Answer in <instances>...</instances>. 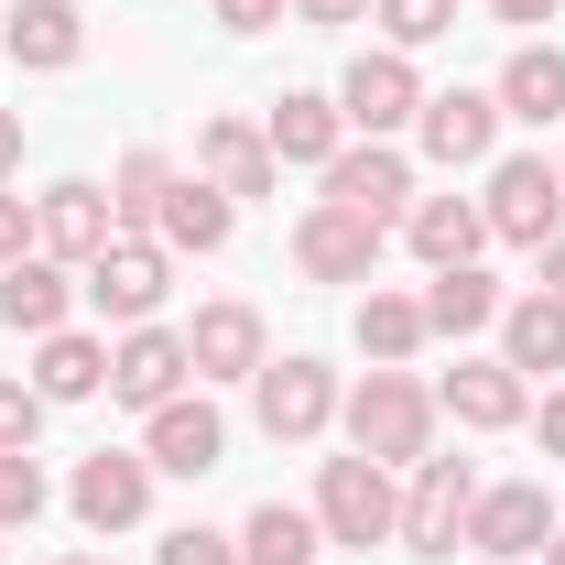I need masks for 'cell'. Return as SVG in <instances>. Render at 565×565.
<instances>
[{"instance_id": "cell-1", "label": "cell", "mask_w": 565, "mask_h": 565, "mask_svg": "<svg viewBox=\"0 0 565 565\" xmlns=\"http://www.w3.org/2000/svg\"><path fill=\"white\" fill-rule=\"evenodd\" d=\"M349 446L381 457V468H424L435 457V392H424L414 370H370L349 392Z\"/></svg>"}, {"instance_id": "cell-2", "label": "cell", "mask_w": 565, "mask_h": 565, "mask_svg": "<svg viewBox=\"0 0 565 565\" xmlns=\"http://www.w3.org/2000/svg\"><path fill=\"white\" fill-rule=\"evenodd\" d=\"M76 294H87L109 327H152V305L174 294V250H163V239H141V228H120V239L76 273Z\"/></svg>"}, {"instance_id": "cell-3", "label": "cell", "mask_w": 565, "mask_h": 565, "mask_svg": "<svg viewBox=\"0 0 565 565\" xmlns=\"http://www.w3.org/2000/svg\"><path fill=\"white\" fill-rule=\"evenodd\" d=\"M479 217H490V239H522V250L565 239V163H544V152H511V163H490V196H479Z\"/></svg>"}, {"instance_id": "cell-4", "label": "cell", "mask_w": 565, "mask_h": 565, "mask_svg": "<svg viewBox=\"0 0 565 565\" xmlns=\"http://www.w3.org/2000/svg\"><path fill=\"white\" fill-rule=\"evenodd\" d=\"M250 414H262L273 446H316L338 424V370L327 359H262L250 370Z\"/></svg>"}, {"instance_id": "cell-5", "label": "cell", "mask_w": 565, "mask_h": 565, "mask_svg": "<svg viewBox=\"0 0 565 565\" xmlns=\"http://www.w3.org/2000/svg\"><path fill=\"white\" fill-rule=\"evenodd\" d=\"M316 522H327V544H392V533H403L392 468H381V457H327V468H316Z\"/></svg>"}, {"instance_id": "cell-6", "label": "cell", "mask_w": 565, "mask_h": 565, "mask_svg": "<svg viewBox=\"0 0 565 565\" xmlns=\"http://www.w3.org/2000/svg\"><path fill=\"white\" fill-rule=\"evenodd\" d=\"M468 511H479V468H468V457H424L414 490H403V533H392V544L457 555V544H468Z\"/></svg>"}, {"instance_id": "cell-7", "label": "cell", "mask_w": 565, "mask_h": 565, "mask_svg": "<svg viewBox=\"0 0 565 565\" xmlns=\"http://www.w3.org/2000/svg\"><path fill=\"white\" fill-rule=\"evenodd\" d=\"M141 457H152V479H207L217 457H228V424H217L207 392H174V403H152L141 414Z\"/></svg>"}, {"instance_id": "cell-8", "label": "cell", "mask_w": 565, "mask_h": 565, "mask_svg": "<svg viewBox=\"0 0 565 565\" xmlns=\"http://www.w3.org/2000/svg\"><path fill=\"white\" fill-rule=\"evenodd\" d=\"M109 239H120V217H109V185H76V174H66V185H44V196H33V250H44V262L87 273Z\"/></svg>"}, {"instance_id": "cell-9", "label": "cell", "mask_w": 565, "mask_h": 565, "mask_svg": "<svg viewBox=\"0 0 565 565\" xmlns=\"http://www.w3.org/2000/svg\"><path fill=\"white\" fill-rule=\"evenodd\" d=\"M414 109H424V76H414V55H392V44L359 55V66L338 76V120H349L359 141H392Z\"/></svg>"}, {"instance_id": "cell-10", "label": "cell", "mask_w": 565, "mask_h": 565, "mask_svg": "<svg viewBox=\"0 0 565 565\" xmlns=\"http://www.w3.org/2000/svg\"><path fill=\"white\" fill-rule=\"evenodd\" d=\"M381 239H392L381 217L327 207V196H316V207H305V228H294V262H305L316 282H370V273H381Z\"/></svg>"}, {"instance_id": "cell-11", "label": "cell", "mask_w": 565, "mask_h": 565, "mask_svg": "<svg viewBox=\"0 0 565 565\" xmlns=\"http://www.w3.org/2000/svg\"><path fill=\"white\" fill-rule=\"evenodd\" d=\"M76 522H87V533H131L141 511H152V457H141V446H98V457H87V468H76Z\"/></svg>"}, {"instance_id": "cell-12", "label": "cell", "mask_w": 565, "mask_h": 565, "mask_svg": "<svg viewBox=\"0 0 565 565\" xmlns=\"http://www.w3.org/2000/svg\"><path fill=\"white\" fill-rule=\"evenodd\" d=\"M327 207H359V217H414V163L392 152V141H349L338 163H327Z\"/></svg>"}, {"instance_id": "cell-13", "label": "cell", "mask_w": 565, "mask_h": 565, "mask_svg": "<svg viewBox=\"0 0 565 565\" xmlns=\"http://www.w3.org/2000/svg\"><path fill=\"white\" fill-rule=\"evenodd\" d=\"M468 544L479 555H544L555 544V500H544V479H500V490H479V511H468Z\"/></svg>"}, {"instance_id": "cell-14", "label": "cell", "mask_w": 565, "mask_h": 565, "mask_svg": "<svg viewBox=\"0 0 565 565\" xmlns=\"http://www.w3.org/2000/svg\"><path fill=\"white\" fill-rule=\"evenodd\" d=\"M185 370H196V359H185L174 327H120V349H109V392H120L131 414H152V403L185 392Z\"/></svg>"}, {"instance_id": "cell-15", "label": "cell", "mask_w": 565, "mask_h": 565, "mask_svg": "<svg viewBox=\"0 0 565 565\" xmlns=\"http://www.w3.org/2000/svg\"><path fill=\"white\" fill-rule=\"evenodd\" d=\"M414 131H424V152L457 174V163H490V141H500V98L490 87H446V98H424L414 109Z\"/></svg>"}, {"instance_id": "cell-16", "label": "cell", "mask_w": 565, "mask_h": 565, "mask_svg": "<svg viewBox=\"0 0 565 565\" xmlns=\"http://www.w3.org/2000/svg\"><path fill=\"white\" fill-rule=\"evenodd\" d=\"M435 414H457V424H479V435H500V424L533 414V392H522V370H511V359H457V370L435 381Z\"/></svg>"}, {"instance_id": "cell-17", "label": "cell", "mask_w": 565, "mask_h": 565, "mask_svg": "<svg viewBox=\"0 0 565 565\" xmlns=\"http://www.w3.org/2000/svg\"><path fill=\"white\" fill-rule=\"evenodd\" d=\"M196 174L239 207V196H273L282 163H273V141H262V120H207V131H196Z\"/></svg>"}, {"instance_id": "cell-18", "label": "cell", "mask_w": 565, "mask_h": 565, "mask_svg": "<svg viewBox=\"0 0 565 565\" xmlns=\"http://www.w3.org/2000/svg\"><path fill=\"white\" fill-rule=\"evenodd\" d=\"M262 141H273V163H338L349 152V120H338V98H316V87H282L273 120H262Z\"/></svg>"}, {"instance_id": "cell-19", "label": "cell", "mask_w": 565, "mask_h": 565, "mask_svg": "<svg viewBox=\"0 0 565 565\" xmlns=\"http://www.w3.org/2000/svg\"><path fill=\"white\" fill-rule=\"evenodd\" d=\"M185 359H196V381H250L262 370V305H196V327H185Z\"/></svg>"}, {"instance_id": "cell-20", "label": "cell", "mask_w": 565, "mask_h": 565, "mask_svg": "<svg viewBox=\"0 0 565 565\" xmlns=\"http://www.w3.org/2000/svg\"><path fill=\"white\" fill-rule=\"evenodd\" d=\"M403 239H414L424 273H457V262H479V250H490V217H479V196H414Z\"/></svg>"}, {"instance_id": "cell-21", "label": "cell", "mask_w": 565, "mask_h": 565, "mask_svg": "<svg viewBox=\"0 0 565 565\" xmlns=\"http://www.w3.org/2000/svg\"><path fill=\"white\" fill-rule=\"evenodd\" d=\"M66 262H44V250H22V262H11V273H0V327H11V338H55V327H66Z\"/></svg>"}, {"instance_id": "cell-22", "label": "cell", "mask_w": 565, "mask_h": 565, "mask_svg": "<svg viewBox=\"0 0 565 565\" xmlns=\"http://www.w3.org/2000/svg\"><path fill=\"white\" fill-rule=\"evenodd\" d=\"M76 55H87V11H76V0H22V11H11V66L66 76Z\"/></svg>"}, {"instance_id": "cell-23", "label": "cell", "mask_w": 565, "mask_h": 565, "mask_svg": "<svg viewBox=\"0 0 565 565\" xmlns=\"http://www.w3.org/2000/svg\"><path fill=\"white\" fill-rule=\"evenodd\" d=\"M500 359H511L522 381H555L565 370V305L544 294V282H533L522 305H500Z\"/></svg>"}, {"instance_id": "cell-24", "label": "cell", "mask_w": 565, "mask_h": 565, "mask_svg": "<svg viewBox=\"0 0 565 565\" xmlns=\"http://www.w3.org/2000/svg\"><path fill=\"white\" fill-rule=\"evenodd\" d=\"M228 196H217L207 174H174V196H163V217H152V239H163V250H196V262H207V250H228Z\"/></svg>"}, {"instance_id": "cell-25", "label": "cell", "mask_w": 565, "mask_h": 565, "mask_svg": "<svg viewBox=\"0 0 565 565\" xmlns=\"http://www.w3.org/2000/svg\"><path fill=\"white\" fill-rule=\"evenodd\" d=\"M500 120H533V131H544V120H565V55L555 44H522V55H511V66H500Z\"/></svg>"}, {"instance_id": "cell-26", "label": "cell", "mask_w": 565, "mask_h": 565, "mask_svg": "<svg viewBox=\"0 0 565 565\" xmlns=\"http://www.w3.org/2000/svg\"><path fill=\"white\" fill-rule=\"evenodd\" d=\"M316 555H327V522L294 511V500H262L239 522V565H316Z\"/></svg>"}, {"instance_id": "cell-27", "label": "cell", "mask_w": 565, "mask_h": 565, "mask_svg": "<svg viewBox=\"0 0 565 565\" xmlns=\"http://www.w3.org/2000/svg\"><path fill=\"white\" fill-rule=\"evenodd\" d=\"M33 392H44V403H87V392H109V349L76 338V327L33 338Z\"/></svg>"}, {"instance_id": "cell-28", "label": "cell", "mask_w": 565, "mask_h": 565, "mask_svg": "<svg viewBox=\"0 0 565 565\" xmlns=\"http://www.w3.org/2000/svg\"><path fill=\"white\" fill-rule=\"evenodd\" d=\"M424 327H435V338H479V327H500V282L479 273V262L435 273V282H424Z\"/></svg>"}, {"instance_id": "cell-29", "label": "cell", "mask_w": 565, "mask_h": 565, "mask_svg": "<svg viewBox=\"0 0 565 565\" xmlns=\"http://www.w3.org/2000/svg\"><path fill=\"white\" fill-rule=\"evenodd\" d=\"M424 338H435L424 327V294H381V282L359 294V349H370V370H403Z\"/></svg>"}, {"instance_id": "cell-30", "label": "cell", "mask_w": 565, "mask_h": 565, "mask_svg": "<svg viewBox=\"0 0 565 565\" xmlns=\"http://www.w3.org/2000/svg\"><path fill=\"white\" fill-rule=\"evenodd\" d=\"M163 196H174V163H163L152 141H141V152H120V174H109V217L152 239V217H163Z\"/></svg>"}, {"instance_id": "cell-31", "label": "cell", "mask_w": 565, "mask_h": 565, "mask_svg": "<svg viewBox=\"0 0 565 565\" xmlns=\"http://www.w3.org/2000/svg\"><path fill=\"white\" fill-rule=\"evenodd\" d=\"M44 500H55L44 457H33V446H0V533H33V522H44Z\"/></svg>"}, {"instance_id": "cell-32", "label": "cell", "mask_w": 565, "mask_h": 565, "mask_svg": "<svg viewBox=\"0 0 565 565\" xmlns=\"http://www.w3.org/2000/svg\"><path fill=\"white\" fill-rule=\"evenodd\" d=\"M370 11H381L392 55H424V44H446V33H457V0H370Z\"/></svg>"}, {"instance_id": "cell-33", "label": "cell", "mask_w": 565, "mask_h": 565, "mask_svg": "<svg viewBox=\"0 0 565 565\" xmlns=\"http://www.w3.org/2000/svg\"><path fill=\"white\" fill-rule=\"evenodd\" d=\"M152 565H239V533H207V522H185V533H163Z\"/></svg>"}, {"instance_id": "cell-34", "label": "cell", "mask_w": 565, "mask_h": 565, "mask_svg": "<svg viewBox=\"0 0 565 565\" xmlns=\"http://www.w3.org/2000/svg\"><path fill=\"white\" fill-rule=\"evenodd\" d=\"M44 414H55V403H44L33 381H0V446H33V435H44Z\"/></svg>"}, {"instance_id": "cell-35", "label": "cell", "mask_w": 565, "mask_h": 565, "mask_svg": "<svg viewBox=\"0 0 565 565\" xmlns=\"http://www.w3.org/2000/svg\"><path fill=\"white\" fill-rule=\"evenodd\" d=\"M33 250V196H0V273Z\"/></svg>"}, {"instance_id": "cell-36", "label": "cell", "mask_w": 565, "mask_h": 565, "mask_svg": "<svg viewBox=\"0 0 565 565\" xmlns=\"http://www.w3.org/2000/svg\"><path fill=\"white\" fill-rule=\"evenodd\" d=\"M207 11L228 22V33H273V22H282V0H207Z\"/></svg>"}, {"instance_id": "cell-37", "label": "cell", "mask_w": 565, "mask_h": 565, "mask_svg": "<svg viewBox=\"0 0 565 565\" xmlns=\"http://www.w3.org/2000/svg\"><path fill=\"white\" fill-rule=\"evenodd\" d=\"M294 11H305L316 33H338V22H359V11H370V0H294Z\"/></svg>"}, {"instance_id": "cell-38", "label": "cell", "mask_w": 565, "mask_h": 565, "mask_svg": "<svg viewBox=\"0 0 565 565\" xmlns=\"http://www.w3.org/2000/svg\"><path fill=\"white\" fill-rule=\"evenodd\" d=\"M22 174V109H0V185Z\"/></svg>"}, {"instance_id": "cell-39", "label": "cell", "mask_w": 565, "mask_h": 565, "mask_svg": "<svg viewBox=\"0 0 565 565\" xmlns=\"http://www.w3.org/2000/svg\"><path fill=\"white\" fill-rule=\"evenodd\" d=\"M490 11H500V22H555L565 0H490Z\"/></svg>"}, {"instance_id": "cell-40", "label": "cell", "mask_w": 565, "mask_h": 565, "mask_svg": "<svg viewBox=\"0 0 565 565\" xmlns=\"http://www.w3.org/2000/svg\"><path fill=\"white\" fill-rule=\"evenodd\" d=\"M544 446L565 457V392H544Z\"/></svg>"}, {"instance_id": "cell-41", "label": "cell", "mask_w": 565, "mask_h": 565, "mask_svg": "<svg viewBox=\"0 0 565 565\" xmlns=\"http://www.w3.org/2000/svg\"><path fill=\"white\" fill-rule=\"evenodd\" d=\"M544 294L565 305V239H544Z\"/></svg>"}, {"instance_id": "cell-42", "label": "cell", "mask_w": 565, "mask_h": 565, "mask_svg": "<svg viewBox=\"0 0 565 565\" xmlns=\"http://www.w3.org/2000/svg\"><path fill=\"white\" fill-rule=\"evenodd\" d=\"M544 565H565V533H555V544H544Z\"/></svg>"}, {"instance_id": "cell-43", "label": "cell", "mask_w": 565, "mask_h": 565, "mask_svg": "<svg viewBox=\"0 0 565 565\" xmlns=\"http://www.w3.org/2000/svg\"><path fill=\"white\" fill-rule=\"evenodd\" d=\"M66 565H98V555H66Z\"/></svg>"}, {"instance_id": "cell-44", "label": "cell", "mask_w": 565, "mask_h": 565, "mask_svg": "<svg viewBox=\"0 0 565 565\" xmlns=\"http://www.w3.org/2000/svg\"><path fill=\"white\" fill-rule=\"evenodd\" d=\"M479 565H511V555H479Z\"/></svg>"}]
</instances>
